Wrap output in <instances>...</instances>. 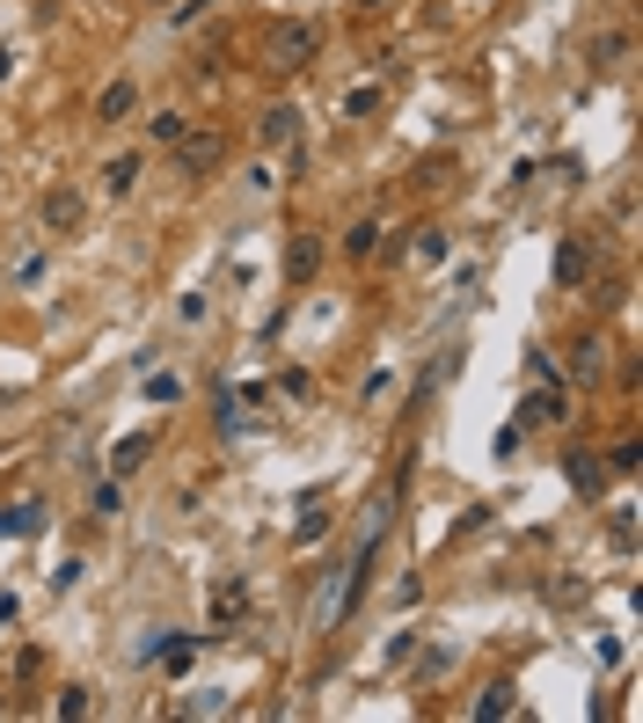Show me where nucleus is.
<instances>
[{
    "label": "nucleus",
    "mask_w": 643,
    "mask_h": 723,
    "mask_svg": "<svg viewBox=\"0 0 643 723\" xmlns=\"http://www.w3.org/2000/svg\"><path fill=\"white\" fill-rule=\"evenodd\" d=\"M220 154H227L220 132H191V140H175V169H183V176H213Z\"/></svg>",
    "instance_id": "obj_1"
},
{
    "label": "nucleus",
    "mask_w": 643,
    "mask_h": 723,
    "mask_svg": "<svg viewBox=\"0 0 643 723\" xmlns=\"http://www.w3.org/2000/svg\"><path fill=\"white\" fill-rule=\"evenodd\" d=\"M271 59L278 67H307V59H315V29L307 23H271Z\"/></svg>",
    "instance_id": "obj_2"
},
{
    "label": "nucleus",
    "mask_w": 643,
    "mask_h": 723,
    "mask_svg": "<svg viewBox=\"0 0 643 723\" xmlns=\"http://www.w3.org/2000/svg\"><path fill=\"white\" fill-rule=\"evenodd\" d=\"M132 110H139V88H132V81H110V88H102V103H96V118H102V124L132 118Z\"/></svg>",
    "instance_id": "obj_3"
},
{
    "label": "nucleus",
    "mask_w": 643,
    "mask_h": 723,
    "mask_svg": "<svg viewBox=\"0 0 643 723\" xmlns=\"http://www.w3.org/2000/svg\"><path fill=\"white\" fill-rule=\"evenodd\" d=\"M45 219L59 227V234H74V227H81V197H74V191H51V197H45Z\"/></svg>",
    "instance_id": "obj_4"
},
{
    "label": "nucleus",
    "mask_w": 643,
    "mask_h": 723,
    "mask_svg": "<svg viewBox=\"0 0 643 723\" xmlns=\"http://www.w3.org/2000/svg\"><path fill=\"white\" fill-rule=\"evenodd\" d=\"M132 183H139V154H118V161H102V191H132Z\"/></svg>",
    "instance_id": "obj_5"
},
{
    "label": "nucleus",
    "mask_w": 643,
    "mask_h": 723,
    "mask_svg": "<svg viewBox=\"0 0 643 723\" xmlns=\"http://www.w3.org/2000/svg\"><path fill=\"white\" fill-rule=\"evenodd\" d=\"M373 249H380V227H373V219H359V227L344 234V256H373Z\"/></svg>",
    "instance_id": "obj_6"
},
{
    "label": "nucleus",
    "mask_w": 643,
    "mask_h": 723,
    "mask_svg": "<svg viewBox=\"0 0 643 723\" xmlns=\"http://www.w3.org/2000/svg\"><path fill=\"white\" fill-rule=\"evenodd\" d=\"M264 140H293V110L271 103V118H264Z\"/></svg>",
    "instance_id": "obj_7"
},
{
    "label": "nucleus",
    "mask_w": 643,
    "mask_h": 723,
    "mask_svg": "<svg viewBox=\"0 0 643 723\" xmlns=\"http://www.w3.org/2000/svg\"><path fill=\"white\" fill-rule=\"evenodd\" d=\"M315 256H322L315 241H293V278H307V270H315Z\"/></svg>",
    "instance_id": "obj_8"
},
{
    "label": "nucleus",
    "mask_w": 643,
    "mask_h": 723,
    "mask_svg": "<svg viewBox=\"0 0 643 723\" xmlns=\"http://www.w3.org/2000/svg\"><path fill=\"white\" fill-rule=\"evenodd\" d=\"M366 8H380V0H366Z\"/></svg>",
    "instance_id": "obj_9"
}]
</instances>
